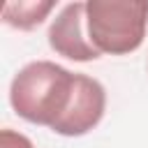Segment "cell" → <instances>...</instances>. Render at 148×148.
Listing matches in <instances>:
<instances>
[{
	"label": "cell",
	"instance_id": "cell-4",
	"mask_svg": "<svg viewBox=\"0 0 148 148\" xmlns=\"http://www.w3.org/2000/svg\"><path fill=\"white\" fill-rule=\"evenodd\" d=\"M86 23V2H69L60 9V14L49 25V44L58 56H65L76 62H88L99 58L102 53L90 44L83 32Z\"/></svg>",
	"mask_w": 148,
	"mask_h": 148
},
{
	"label": "cell",
	"instance_id": "cell-6",
	"mask_svg": "<svg viewBox=\"0 0 148 148\" xmlns=\"http://www.w3.org/2000/svg\"><path fill=\"white\" fill-rule=\"evenodd\" d=\"M0 148H35L32 141L14 130H2L0 132Z\"/></svg>",
	"mask_w": 148,
	"mask_h": 148
},
{
	"label": "cell",
	"instance_id": "cell-2",
	"mask_svg": "<svg viewBox=\"0 0 148 148\" xmlns=\"http://www.w3.org/2000/svg\"><path fill=\"white\" fill-rule=\"evenodd\" d=\"M88 39L99 53L125 56L141 46L148 28L146 0H88Z\"/></svg>",
	"mask_w": 148,
	"mask_h": 148
},
{
	"label": "cell",
	"instance_id": "cell-1",
	"mask_svg": "<svg viewBox=\"0 0 148 148\" xmlns=\"http://www.w3.org/2000/svg\"><path fill=\"white\" fill-rule=\"evenodd\" d=\"M76 76L51 60L28 62L12 79L9 104L18 118L53 130L74 99Z\"/></svg>",
	"mask_w": 148,
	"mask_h": 148
},
{
	"label": "cell",
	"instance_id": "cell-3",
	"mask_svg": "<svg viewBox=\"0 0 148 148\" xmlns=\"http://www.w3.org/2000/svg\"><path fill=\"white\" fill-rule=\"evenodd\" d=\"M104 109H106L104 86L88 74H79L74 99H72L67 113L62 116V120L53 127V132L62 134V136H83L92 127L99 125Z\"/></svg>",
	"mask_w": 148,
	"mask_h": 148
},
{
	"label": "cell",
	"instance_id": "cell-5",
	"mask_svg": "<svg viewBox=\"0 0 148 148\" xmlns=\"http://www.w3.org/2000/svg\"><path fill=\"white\" fill-rule=\"evenodd\" d=\"M56 7L53 0H44V2H7L2 7V21L18 28V30H32L35 25H39L49 12Z\"/></svg>",
	"mask_w": 148,
	"mask_h": 148
}]
</instances>
